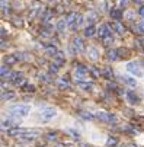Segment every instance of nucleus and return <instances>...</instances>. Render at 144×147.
I'll use <instances>...</instances> for the list:
<instances>
[{"label":"nucleus","instance_id":"obj_11","mask_svg":"<svg viewBox=\"0 0 144 147\" xmlns=\"http://www.w3.org/2000/svg\"><path fill=\"white\" fill-rule=\"evenodd\" d=\"M87 55H89V58H90L92 61H96V60L99 58V50L95 48V47H89V48H87Z\"/></svg>","mask_w":144,"mask_h":147},{"label":"nucleus","instance_id":"obj_4","mask_svg":"<svg viewBox=\"0 0 144 147\" xmlns=\"http://www.w3.org/2000/svg\"><path fill=\"white\" fill-rule=\"evenodd\" d=\"M87 73H89L87 67H85L83 64H77V67H76V77L79 79V82H83V79L87 76Z\"/></svg>","mask_w":144,"mask_h":147},{"label":"nucleus","instance_id":"obj_1","mask_svg":"<svg viewBox=\"0 0 144 147\" xmlns=\"http://www.w3.org/2000/svg\"><path fill=\"white\" fill-rule=\"evenodd\" d=\"M9 112H10V115L13 118L20 119V118H25V117L29 115L31 107H29V105H13V107L9 108Z\"/></svg>","mask_w":144,"mask_h":147},{"label":"nucleus","instance_id":"obj_23","mask_svg":"<svg viewBox=\"0 0 144 147\" xmlns=\"http://www.w3.org/2000/svg\"><path fill=\"white\" fill-rule=\"evenodd\" d=\"M16 61H17V57H16V55H7V57H6V64H7V66L15 64Z\"/></svg>","mask_w":144,"mask_h":147},{"label":"nucleus","instance_id":"obj_14","mask_svg":"<svg viewBox=\"0 0 144 147\" xmlns=\"http://www.w3.org/2000/svg\"><path fill=\"white\" fill-rule=\"evenodd\" d=\"M77 86L81 89V90H92L93 89V83L92 82H77Z\"/></svg>","mask_w":144,"mask_h":147},{"label":"nucleus","instance_id":"obj_37","mask_svg":"<svg viewBox=\"0 0 144 147\" xmlns=\"http://www.w3.org/2000/svg\"><path fill=\"white\" fill-rule=\"evenodd\" d=\"M141 42H143V45H144V39H143V41H141Z\"/></svg>","mask_w":144,"mask_h":147},{"label":"nucleus","instance_id":"obj_5","mask_svg":"<svg viewBox=\"0 0 144 147\" xmlns=\"http://www.w3.org/2000/svg\"><path fill=\"white\" fill-rule=\"evenodd\" d=\"M73 48H74V51L76 53H83L85 51V41H83V38H74L73 39Z\"/></svg>","mask_w":144,"mask_h":147},{"label":"nucleus","instance_id":"obj_28","mask_svg":"<svg viewBox=\"0 0 144 147\" xmlns=\"http://www.w3.org/2000/svg\"><path fill=\"white\" fill-rule=\"evenodd\" d=\"M102 41H104V44H105V45H111V44L114 42V36H112V35H108L106 38H104Z\"/></svg>","mask_w":144,"mask_h":147},{"label":"nucleus","instance_id":"obj_40","mask_svg":"<svg viewBox=\"0 0 144 147\" xmlns=\"http://www.w3.org/2000/svg\"><path fill=\"white\" fill-rule=\"evenodd\" d=\"M58 147H60V146H58Z\"/></svg>","mask_w":144,"mask_h":147},{"label":"nucleus","instance_id":"obj_27","mask_svg":"<svg viewBox=\"0 0 144 147\" xmlns=\"http://www.w3.org/2000/svg\"><path fill=\"white\" fill-rule=\"evenodd\" d=\"M0 74H2V79H5V76H9L10 74V69L7 66H3L2 70H0Z\"/></svg>","mask_w":144,"mask_h":147},{"label":"nucleus","instance_id":"obj_24","mask_svg":"<svg viewBox=\"0 0 144 147\" xmlns=\"http://www.w3.org/2000/svg\"><path fill=\"white\" fill-rule=\"evenodd\" d=\"M118 144V140L115 138V137H108V140H106V146H109V147H115Z\"/></svg>","mask_w":144,"mask_h":147},{"label":"nucleus","instance_id":"obj_12","mask_svg":"<svg viewBox=\"0 0 144 147\" xmlns=\"http://www.w3.org/2000/svg\"><path fill=\"white\" fill-rule=\"evenodd\" d=\"M25 133V130L24 128H19V127H13V128H10L9 131H7V134L10 136V137H20Z\"/></svg>","mask_w":144,"mask_h":147},{"label":"nucleus","instance_id":"obj_26","mask_svg":"<svg viewBox=\"0 0 144 147\" xmlns=\"http://www.w3.org/2000/svg\"><path fill=\"white\" fill-rule=\"evenodd\" d=\"M83 22H85V16H83V15H80V13H77V19H76V26L79 28L80 25H83Z\"/></svg>","mask_w":144,"mask_h":147},{"label":"nucleus","instance_id":"obj_20","mask_svg":"<svg viewBox=\"0 0 144 147\" xmlns=\"http://www.w3.org/2000/svg\"><path fill=\"white\" fill-rule=\"evenodd\" d=\"M13 98H15V93H13V92H3V93H2V100H3V102L12 100Z\"/></svg>","mask_w":144,"mask_h":147},{"label":"nucleus","instance_id":"obj_9","mask_svg":"<svg viewBox=\"0 0 144 147\" xmlns=\"http://www.w3.org/2000/svg\"><path fill=\"white\" fill-rule=\"evenodd\" d=\"M76 19H77V13H74V12H71L70 15H69V18H67V24H69V26H70V29H77V26H76Z\"/></svg>","mask_w":144,"mask_h":147},{"label":"nucleus","instance_id":"obj_18","mask_svg":"<svg viewBox=\"0 0 144 147\" xmlns=\"http://www.w3.org/2000/svg\"><path fill=\"white\" fill-rule=\"evenodd\" d=\"M45 53H47V55H50V57H55V55L58 54V51H57V48H55L54 45L47 47V48H45Z\"/></svg>","mask_w":144,"mask_h":147},{"label":"nucleus","instance_id":"obj_31","mask_svg":"<svg viewBox=\"0 0 144 147\" xmlns=\"http://www.w3.org/2000/svg\"><path fill=\"white\" fill-rule=\"evenodd\" d=\"M25 92H35V88L32 85H28V86H25Z\"/></svg>","mask_w":144,"mask_h":147},{"label":"nucleus","instance_id":"obj_13","mask_svg":"<svg viewBox=\"0 0 144 147\" xmlns=\"http://www.w3.org/2000/svg\"><path fill=\"white\" fill-rule=\"evenodd\" d=\"M95 34H98V29H96V26L95 25H89V26H86V29H85V36H87V38H92V36H95Z\"/></svg>","mask_w":144,"mask_h":147},{"label":"nucleus","instance_id":"obj_2","mask_svg":"<svg viewBox=\"0 0 144 147\" xmlns=\"http://www.w3.org/2000/svg\"><path fill=\"white\" fill-rule=\"evenodd\" d=\"M55 117H57V109L52 108V107H45L39 111V119L42 122H48Z\"/></svg>","mask_w":144,"mask_h":147},{"label":"nucleus","instance_id":"obj_3","mask_svg":"<svg viewBox=\"0 0 144 147\" xmlns=\"http://www.w3.org/2000/svg\"><path fill=\"white\" fill-rule=\"evenodd\" d=\"M127 71L131 76H134V77H141L143 76L141 67H138V64H137V63H134V61H131V63H128V64H127Z\"/></svg>","mask_w":144,"mask_h":147},{"label":"nucleus","instance_id":"obj_15","mask_svg":"<svg viewBox=\"0 0 144 147\" xmlns=\"http://www.w3.org/2000/svg\"><path fill=\"white\" fill-rule=\"evenodd\" d=\"M122 79H124V82L127 83L130 88H135V86H137V80H135L134 76H124Z\"/></svg>","mask_w":144,"mask_h":147},{"label":"nucleus","instance_id":"obj_6","mask_svg":"<svg viewBox=\"0 0 144 147\" xmlns=\"http://www.w3.org/2000/svg\"><path fill=\"white\" fill-rule=\"evenodd\" d=\"M39 134H41V133H39L38 130H29V131L25 130V133L20 136L19 138H22V140H35Z\"/></svg>","mask_w":144,"mask_h":147},{"label":"nucleus","instance_id":"obj_16","mask_svg":"<svg viewBox=\"0 0 144 147\" xmlns=\"http://www.w3.org/2000/svg\"><path fill=\"white\" fill-rule=\"evenodd\" d=\"M67 19H60L58 22H57V31L58 32H64V29L67 28Z\"/></svg>","mask_w":144,"mask_h":147},{"label":"nucleus","instance_id":"obj_22","mask_svg":"<svg viewBox=\"0 0 144 147\" xmlns=\"http://www.w3.org/2000/svg\"><path fill=\"white\" fill-rule=\"evenodd\" d=\"M13 124H15V122L10 121V119H3V121H2V130H5V128H10Z\"/></svg>","mask_w":144,"mask_h":147},{"label":"nucleus","instance_id":"obj_17","mask_svg":"<svg viewBox=\"0 0 144 147\" xmlns=\"http://www.w3.org/2000/svg\"><path fill=\"white\" fill-rule=\"evenodd\" d=\"M109 13H111V18L115 19V20H119V19L122 18V12H121L119 9H112Z\"/></svg>","mask_w":144,"mask_h":147},{"label":"nucleus","instance_id":"obj_36","mask_svg":"<svg viewBox=\"0 0 144 147\" xmlns=\"http://www.w3.org/2000/svg\"><path fill=\"white\" fill-rule=\"evenodd\" d=\"M134 2L138 3V5H143V3H144V0H134Z\"/></svg>","mask_w":144,"mask_h":147},{"label":"nucleus","instance_id":"obj_34","mask_svg":"<svg viewBox=\"0 0 144 147\" xmlns=\"http://www.w3.org/2000/svg\"><path fill=\"white\" fill-rule=\"evenodd\" d=\"M50 18H51V12H47V13H45V16H44V22H45V24L50 20Z\"/></svg>","mask_w":144,"mask_h":147},{"label":"nucleus","instance_id":"obj_32","mask_svg":"<svg viewBox=\"0 0 144 147\" xmlns=\"http://www.w3.org/2000/svg\"><path fill=\"white\" fill-rule=\"evenodd\" d=\"M138 31H140L141 34H144V20L138 24Z\"/></svg>","mask_w":144,"mask_h":147},{"label":"nucleus","instance_id":"obj_10","mask_svg":"<svg viewBox=\"0 0 144 147\" xmlns=\"http://www.w3.org/2000/svg\"><path fill=\"white\" fill-rule=\"evenodd\" d=\"M111 28H112L116 34H119V35H122V34L125 32V28L122 26V24H121V22H118V20H115V22H112V24H111Z\"/></svg>","mask_w":144,"mask_h":147},{"label":"nucleus","instance_id":"obj_35","mask_svg":"<svg viewBox=\"0 0 144 147\" xmlns=\"http://www.w3.org/2000/svg\"><path fill=\"white\" fill-rule=\"evenodd\" d=\"M138 13H140L141 16H144V6H143V7H140V10H138Z\"/></svg>","mask_w":144,"mask_h":147},{"label":"nucleus","instance_id":"obj_7","mask_svg":"<svg viewBox=\"0 0 144 147\" xmlns=\"http://www.w3.org/2000/svg\"><path fill=\"white\" fill-rule=\"evenodd\" d=\"M96 118H98L99 121H102V122H111V121H115V119H116L114 115L106 114V112H104V111L98 112V114H96Z\"/></svg>","mask_w":144,"mask_h":147},{"label":"nucleus","instance_id":"obj_19","mask_svg":"<svg viewBox=\"0 0 144 147\" xmlns=\"http://www.w3.org/2000/svg\"><path fill=\"white\" fill-rule=\"evenodd\" d=\"M127 98H128V100L131 102V103H138L140 102V99H138V96L135 95V93H133V92H127Z\"/></svg>","mask_w":144,"mask_h":147},{"label":"nucleus","instance_id":"obj_30","mask_svg":"<svg viewBox=\"0 0 144 147\" xmlns=\"http://www.w3.org/2000/svg\"><path fill=\"white\" fill-rule=\"evenodd\" d=\"M47 140L54 141V140H55V133H50V134H47Z\"/></svg>","mask_w":144,"mask_h":147},{"label":"nucleus","instance_id":"obj_39","mask_svg":"<svg viewBox=\"0 0 144 147\" xmlns=\"http://www.w3.org/2000/svg\"><path fill=\"white\" fill-rule=\"evenodd\" d=\"M2 2H5V0H2Z\"/></svg>","mask_w":144,"mask_h":147},{"label":"nucleus","instance_id":"obj_25","mask_svg":"<svg viewBox=\"0 0 144 147\" xmlns=\"http://www.w3.org/2000/svg\"><path fill=\"white\" fill-rule=\"evenodd\" d=\"M80 117L85 118V119H89V121H92V119L96 118V115H92L90 112H80Z\"/></svg>","mask_w":144,"mask_h":147},{"label":"nucleus","instance_id":"obj_8","mask_svg":"<svg viewBox=\"0 0 144 147\" xmlns=\"http://www.w3.org/2000/svg\"><path fill=\"white\" fill-rule=\"evenodd\" d=\"M98 35H99V38H106L108 35H111V31H109V26L108 25H100L99 26V29H98Z\"/></svg>","mask_w":144,"mask_h":147},{"label":"nucleus","instance_id":"obj_29","mask_svg":"<svg viewBox=\"0 0 144 147\" xmlns=\"http://www.w3.org/2000/svg\"><path fill=\"white\" fill-rule=\"evenodd\" d=\"M118 54H119V57H127V54H128V50H118Z\"/></svg>","mask_w":144,"mask_h":147},{"label":"nucleus","instance_id":"obj_21","mask_svg":"<svg viewBox=\"0 0 144 147\" xmlns=\"http://www.w3.org/2000/svg\"><path fill=\"white\" fill-rule=\"evenodd\" d=\"M108 58H109L111 61L118 60V51H115V50H109V51H108Z\"/></svg>","mask_w":144,"mask_h":147},{"label":"nucleus","instance_id":"obj_38","mask_svg":"<svg viewBox=\"0 0 144 147\" xmlns=\"http://www.w3.org/2000/svg\"><path fill=\"white\" fill-rule=\"evenodd\" d=\"M50 2H55V0H50Z\"/></svg>","mask_w":144,"mask_h":147},{"label":"nucleus","instance_id":"obj_33","mask_svg":"<svg viewBox=\"0 0 144 147\" xmlns=\"http://www.w3.org/2000/svg\"><path fill=\"white\" fill-rule=\"evenodd\" d=\"M50 71H51V73H57V71H58V66H57V64H52L51 69H50Z\"/></svg>","mask_w":144,"mask_h":147}]
</instances>
